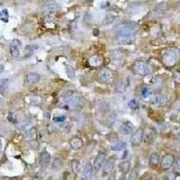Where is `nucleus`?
Returning <instances> with one entry per match:
<instances>
[{
  "label": "nucleus",
  "instance_id": "nucleus-1",
  "mask_svg": "<svg viewBox=\"0 0 180 180\" xmlns=\"http://www.w3.org/2000/svg\"><path fill=\"white\" fill-rule=\"evenodd\" d=\"M137 29L136 24L131 22H124L115 27V32L120 37L131 38L135 35Z\"/></svg>",
  "mask_w": 180,
  "mask_h": 180
},
{
  "label": "nucleus",
  "instance_id": "nucleus-2",
  "mask_svg": "<svg viewBox=\"0 0 180 180\" xmlns=\"http://www.w3.org/2000/svg\"><path fill=\"white\" fill-rule=\"evenodd\" d=\"M180 59V50L176 48L168 49L162 56L163 63L168 67H172Z\"/></svg>",
  "mask_w": 180,
  "mask_h": 180
},
{
  "label": "nucleus",
  "instance_id": "nucleus-3",
  "mask_svg": "<svg viewBox=\"0 0 180 180\" xmlns=\"http://www.w3.org/2000/svg\"><path fill=\"white\" fill-rule=\"evenodd\" d=\"M132 70L134 73L140 75V76H148L151 75L153 71V69L151 65L145 61H136L132 66Z\"/></svg>",
  "mask_w": 180,
  "mask_h": 180
},
{
  "label": "nucleus",
  "instance_id": "nucleus-4",
  "mask_svg": "<svg viewBox=\"0 0 180 180\" xmlns=\"http://www.w3.org/2000/svg\"><path fill=\"white\" fill-rule=\"evenodd\" d=\"M129 85H130V79L128 77H123L117 81L114 89L117 93H124L129 87Z\"/></svg>",
  "mask_w": 180,
  "mask_h": 180
},
{
  "label": "nucleus",
  "instance_id": "nucleus-5",
  "mask_svg": "<svg viewBox=\"0 0 180 180\" xmlns=\"http://www.w3.org/2000/svg\"><path fill=\"white\" fill-rule=\"evenodd\" d=\"M143 135H144V132L142 129H138L134 132H132V135L131 137V144L133 146H139L143 140Z\"/></svg>",
  "mask_w": 180,
  "mask_h": 180
},
{
  "label": "nucleus",
  "instance_id": "nucleus-6",
  "mask_svg": "<svg viewBox=\"0 0 180 180\" xmlns=\"http://www.w3.org/2000/svg\"><path fill=\"white\" fill-rule=\"evenodd\" d=\"M174 162H175L174 155L168 153V154H166L163 157V158L161 160V166L164 169H168L173 166Z\"/></svg>",
  "mask_w": 180,
  "mask_h": 180
},
{
  "label": "nucleus",
  "instance_id": "nucleus-7",
  "mask_svg": "<svg viewBox=\"0 0 180 180\" xmlns=\"http://www.w3.org/2000/svg\"><path fill=\"white\" fill-rule=\"evenodd\" d=\"M113 76H114L113 72L108 69H103V70H99V72L97 74V77H98L99 81H101L103 83L108 82L113 77Z\"/></svg>",
  "mask_w": 180,
  "mask_h": 180
},
{
  "label": "nucleus",
  "instance_id": "nucleus-8",
  "mask_svg": "<svg viewBox=\"0 0 180 180\" xmlns=\"http://www.w3.org/2000/svg\"><path fill=\"white\" fill-rule=\"evenodd\" d=\"M167 97L164 96V95H158V96H155L152 97L151 99V104L157 106V107H162L164 106L166 104H167Z\"/></svg>",
  "mask_w": 180,
  "mask_h": 180
},
{
  "label": "nucleus",
  "instance_id": "nucleus-9",
  "mask_svg": "<svg viewBox=\"0 0 180 180\" xmlns=\"http://www.w3.org/2000/svg\"><path fill=\"white\" fill-rule=\"evenodd\" d=\"M93 175V166L91 163H87L83 168V173H82V178L83 180H90Z\"/></svg>",
  "mask_w": 180,
  "mask_h": 180
},
{
  "label": "nucleus",
  "instance_id": "nucleus-10",
  "mask_svg": "<svg viewBox=\"0 0 180 180\" xmlns=\"http://www.w3.org/2000/svg\"><path fill=\"white\" fill-rule=\"evenodd\" d=\"M40 163H41L42 167L44 168H46L50 166V164H51V154L48 151H43L42 153L41 158H40Z\"/></svg>",
  "mask_w": 180,
  "mask_h": 180
},
{
  "label": "nucleus",
  "instance_id": "nucleus-11",
  "mask_svg": "<svg viewBox=\"0 0 180 180\" xmlns=\"http://www.w3.org/2000/svg\"><path fill=\"white\" fill-rule=\"evenodd\" d=\"M105 158H106V155L104 152H99L97 154L94 161V168L96 169H99L102 167V165L105 162Z\"/></svg>",
  "mask_w": 180,
  "mask_h": 180
},
{
  "label": "nucleus",
  "instance_id": "nucleus-12",
  "mask_svg": "<svg viewBox=\"0 0 180 180\" xmlns=\"http://www.w3.org/2000/svg\"><path fill=\"white\" fill-rule=\"evenodd\" d=\"M119 131L124 135H128L133 132V129L131 127V124H130L129 123H123L119 127Z\"/></svg>",
  "mask_w": 180,
  "mask_h": 180
},
{
  "label": "nucleus",
  "instance_id": "nucleus-13",
  "mask_svg": "<svg viewBox=\"0 0 180 180\" xmlns=\"http://www.w3.org/2000/svg\"><path fill=\"white\" fill-rule=\"evenodd\" d=\"M140 94L141 96L142 97V98L144 99H148V98H151L153 96V91L151 87H142L140 90Z\"/></svg>",
  "mask_w": 180,
  "mask_h": 180
},
{
  "label": "nucleus",
  "instance_id": "nucleus-14",
  "mask_svg": "<svg viewBox=\"0 0 180 180\" xmlns=\"http://www.w3.org/2000/svg\"><path fill=\"white\" fill-rule=\"evenodd\" d=\"M40 79H41V77L36 73H28L25 77L26 82L28 84H31V85L37 84L40 81Z\"/></svg>",
  "mask_w": 180,
  "mask_h": 180
},
{
  "label": "nucleus",
  "instance_id": "nucleus-15",
  "mask_svg": "<svg viewBox=\"0 0 180 180\" xmlns=\"http://www.w3.org/2000/svg\"><path fill=\"white\" fill-rule=\"evenodd\" d=\"M80 102H81L80 97L77 95H73L70 97V99L68 101V104L70 108H76L80 104Z\"/></svg>",
  "mask_w": 180,
  "mask_h": 180
},
{
  "label": "nucleus",
  "instance_id": "nucleus-16",
  "mask_svg": "<svg viewBox=\"0 0 180 180\" xmlns=\"http://www.w3.org/2000/svg\"><path fill=\"white\" fill-rule=\"evenodd\" d=\"M114 167V158H110L104 164V173H110L113 171Z\"/></svg>",
  "mask_w": 180,
  "mask_h": 180
},
{
  "label": "nucleus",
  "instance_id": "nucleus-17",
  "mask_svg": "<svg viewBox=\"0 0 180 180\" xmlns=\"http://www.w3.org/2000/svg\"><path fill=\"white\" fill-rule=\"evenodd\" d=\"M70 146H71L74 150H79V149H81L82 146H83V141H82V140H81L79 137H73V138L70 140Z\"/></svg>",
  "mask_w": 180,
  "mask_h": 180
},
{
  "label": "nucleus",
  "instance_id": "nucleus-18",
  "mask_svg": "<svg viewBox=\"0 0 180 180\" xmlns=\"http://www.w3.org/2000/svg\"><path fill=\"white\" fill-rule=\"evenodd\" d=\"M127 147V144L125 141H117L115 144L112 145L111 149L114 151H124Z\"/></svg>",
  "mask_w": 180,
  "mask_h": 180
},
{
  "label": "nucleus",
  "instance_id": "nucleus-19",
  "mask_svg": "<svg viewBox=\"0 0 180 180\" xmlns=\"http://www.w3.org/2000/svg\"><path fill=\"white\" fill-rule=\"evenodd\" d=\"M131 168V163L129 160H124L119 164V169L121 172H123L124 174H126L130 171Z\"/></svg>",
  "mask_w": 180,
  "mask_h": 180
},
{
  "label": "nucleus",
  "instance_id": "nucleus-20",
  "mask_svg": "<svg viewBox=\"0 0 180 180\" xmlns=\"http://www.w3.org/2000/svg\"><path fill=\"white\" fill-rule=\"evenodd\" d=\"M102 58L100 56H93L91 57L89 59H88V62L91 66L93 67H97V66H100L102 64Z\"/></svg>",
  "mask_w": 180,
  "mask_h": 180
},
{
  "label": "nucleus",
  "instance_id": "nucleus-21",
  "mask_svg": "<svg viewBox=\"0 0 180 180\" xmlns=\"http://www.w3.org/2000/svg\"><path fill=\"white\" fill-rule=\"evenodd\" d=\"M63 162L59 158H54L53 162L52 163V168L53 171H59L62 168Z\"/></svg>",
  "mask_w": 180,
  "mask_h": 180
},
{
  "label": "nucleus",
  "instance_id": "nucleus-22",
  "mask_svg": "<svg viewBox=\"0 0 180 180\" xmlns=\"http://www.w3.org/2000/svg\"><path fill=\"white\" fill-rule=\"evenodd\" d=\"M159 162V155L157 151H153L150 156V163L152 166H157Z\"/></svg>",
  "mask_w": 180,
  "mask_h": 180
},
{
  "label": "nucleus",
  "instance_id": "nucleus-23",
  "mask_svg": "<svg viewBox=\"0 0 180 180\" xmlns=\"http://www.w3.org/2000/svg\"><path fill=\"white\" fill-rule=\"evenodd\" d=\"M37 135V130L35 128H31L25 134V138L27 140H33Z\"/></svg>",
  "mask_w": 180,
  "mask_h": 180
},
{
  "label": "nucleus",
  "instance_id": "nucleus-24",
  "mask_svg": "<svg viewBox=\"0 0 180 180\" xmlns=\"http://www.w3.org/2000/svg\"><path fill=\"white\" fill-rule=\"evenodd\" d=\"M10 53H11L12 57H14V58H18L20 56V51H19L18 47L14 46V45H11V47H10Z\"/></svg>",
  "mask_w": 180,
  "mask_h": 180
},
{
  "label": "nucleus",
  "instance_id": "nucleus-25",
  "mask_svg": "<svg viewBox=\"0 0 180 180\" xmlns=\"http://www.w3.org/2000/svg\"><path fill=\"white\" fill-rule=\"evenodd\" d=\"M138 177H139V170L137 168H133L130 173L129 180H137Z\"/></svg>",
  "mask_w": 180,
  "mask_h": 180
},
{
  "label": "nucleus",
  "instance_id": "nucleus-26",
  "mask_svg": "<svg viewBox=\"0 0 180 180\" xmlns=\"http://www.w3.org/2000/svg\"><path fill=\"white\" fill-rule=\"evenodd\" d=\"M46 8H47L48 10H50V11H53V10L58 9V8H59V5H57L56 2H54V1H50V2H48V3L46 4Z\"/></svg>",
  "mask_w": 180,
  "mask_h": 180
},
{
  "label": "nucleus",
  "instance_id": "nucleus-27",
  "mask_svg": "<svg viewBox=\"0 0 180 180\" xmlns=\"http://www.w3.org/2000/svg\"><path fill=\"white\" fill-rule=\"evenodd\" d=\"M8 17H9V15H8V12L6 9H4L0 12V20H2L4 22H7Z\"/></svg>",
  "mask_w": 180,
  "mask_h": 180
},
{
  "label": "nucleus",
  "instance_id": "nucleus-28",
  "mask_svg": "<svg viewBox=\"0 0 180 180\" xmlns=\"http://www.w3.org/2000/svg\"><path fill=\"white\" fill-rule=\"evenodd\" d=\"M9 80L7 78H2L0 79V90H5L8 87Z\"/></svg>",
  "mask_w": 180,
  "mask_h": 180
},
{
  "label": "nucleus",
  "instance_id": "nucleus-29",
  "mask_svg": "<svg viewBox=\"0 0 180 180\" xmlns=\"http://www.w3.org/2000/svg\"><path fill=\"white\" fill-rule=\"evenodd\" d=\"M71 168L73 169V171L75 173H77L78 172V168H79V161L78 160H72L71 161Z\"/></svg>",
  "mask_w": 180,
  "mask_h": 180
},
{
  "label": "nucleus",
  "instance_id": "nucleus-30",
  "mask_svg": "<svg viewBox=\"0 0 180 180\" xmlns=\"http://www.w3.org/2000/svg\"><path fill=\"white\" fill-rule=\"evenodd\" d=\"M114 20H115V18H114V16H108V17H106V18L104 20L103 25H112V24L114 22Z\"/></svg>",
  "mask_w": 180,
  "mask_h": 180
},
{
  "label": "nucleus",
  "instance_id": "nucleus-31",
  "mask_svg": "<svg viewBox=\"0 0 180 180\" xmlns=\"http://www.w3.org/2000/svg\"><path fill=\"white\" fill-rule=\"evenodd\" d=\"M7 120L11 123H17V117L14 113H9L7 115Z\"/></svg>",
  "mask_w": 180,
  "mask_h": 180
},
{
  "label": "nucleus",
  "instance_id": "nucleus-32",
  "mask_svg": "<svg viewBox=\"0 0 180 180\" xmlns=\"http://www.w3.org/2000/svg\"><path fill=\"white\" fill-rule=\"evenodd\" d=\"M39 49V45H28L26 46L25 51H28V52H34L36 50Z\"/></svg>",
  "mask_w": 180,
  "mask_h": 180
},
{
  "label": "nucleus",
  "instance_id": "nucleus-33",
  "mask_svg": "<svg viewBox=\"0 0 180 180\" xmlns=\"http://www.w3.org/2000/svg\"><path fill=\"white\" fill-rule=\"evenodd\" d=\"M99 106H103V109H101V111L103 113H107V111L109 110V105H108V104L105 103V102H101L99 104Z\"/></svg>",
  "mask_w": 180,
  "mask_h": 180
},
{
  "label": "nucleus",
  "instance_id": "nucleus-34",
  "mask_svg": "<svg viewBox=\"0 0 180 180\" xmlns=\"http://www.w3.org/2000/svg\"><path fill=\"white\" fill-rule=\"evenodd\" d=\"M174 164H175V169H176L177 171L180 172V156L177 158V159H175Z\"/></svg>",
  "mask_w": 180,
  "mask_h": 180
},
{
  "label": "nucleus",
  "instance_id": "nucleus-35",
  "mask_svg": "<svg viewBox=\"0 0 180 180\" xmlns=\"http://www.w3.org/2000/svg\"><path fill=\"white\" fill-rule=\"evenodd\" d=\"M167 178L168 180H175L176 179V174L174 171H170L167 174Z\"/></svg>",
  "mask_w": 180,
  "mask_h": 180
},
{
  "label": "nucleus",
  "instance_id": "nucleus-36",
  "mask_svg": "<svg viewBox=\"0 0 180 180\" xmlns=\"http://www.w3.org/2000/svg\"><path fill=\"white\" fill-rule=\"evenodd\" d=\"M141 180H153V177H152V175H151V174H150V173H146V174H144V175L141 177Z\"/></svg>",
  "mask_w": 180,
  "mask_h": 180
},
{
  "label": "nucleus",
  "instance_id": "nucleus-37",
  "mask_svg": "<svg viewBox=\"0 0 180 180\" xmlns=\"http://www.w3.org/2000/svg\"><path fill=\"white\" fill-rule=\"evenodd\" d=\"M67 119L66 116H56L54 117V122H64Z\"/></svg>",
  "mask_w": 180,
  "mask_h": 180
},
{
  "label": "nucleus",
  "instance_id": "nucleus-38",
  "mask_svg": "<svg viewBox=\"0 0 180 180\" xmlns=\"http://www.w3.org/2000/svg\"><path fill=\"white\" fill-rule=\"evenodd\" d=\"M129 106H130L131 108H132V109L136 108V107H137V102H136L134 99L131 100V101L129 102Z\"/></svg>",
  "mask_w": 180,
  "mask_h": 180
},
{
  "label": "nucleus",
  "instance_id": "nucleus-39",
  "mask_svg": "<svg viewBox=\"0 0 180 180\" xmlns=\"http://www.w3.org/2000/svg\"><path fill=\"white\" fill-rule=\"evenodd\" d=\"M32 101H34L35 103L40 104L42 102V97H32Z\"/></svg>",
  "mask_w": 180,
  "mask_h": 180
},
{
  "label": "nucleus",
  "instance_id": "nucleus-40",
  "mask_svg": "<svg viewBox=\"0 0 180 180\" xmlns=\"http://www.w3.org/2000/svg\"><path fill=\"white\" fill-rule=\"evenodd\" d=\"M174 108L177 109V110H180V98H178L175 104H174Z\"/></svg>",
  "mask_w": 180,
  "mask_h": 180
},
{
  "label": "nucleus",
  "instance_id": "nucleus-41",
  "mask_svg": "<svg viewBox=\"0 0 180 180\" xmlns=\"http://www.w3.org/2000/svg\"><path fill=\"white\" fill-rule=\"evenodd\" d=\"M12 45L16 46V47H19V46L21 45V42H20L18 40H14V41H13V42H12Z\"/></svg>",
  "mask_w": 180,
  "mask_h": 180
},
{
  "label": "nucleus",
  "instance_id": "nucleus-42",
  "mask_svg": "<svg viewBox=\"0 0 180 180\" xmlns=\"http://www.w3.org/2000/svg\"><path fill=\"white\" fill-rule=\"evenodd\" d=\"M174 78H175L178 82H179L180 83V72H176V73L174 74Z\"/></svg>",
  "mask_w": 180,
  "mask_h": 180
},
{
  "label": "nucleus",
  "instance_id": "nucleus-43",
  "mask_svg": "<svg viewBox=\"0 0 180 180\" xmlns=\"http://www.w3.org/2000/svg\"><path fill=\"white\" fill-rule=\"evenodd\" d=\"M114 178H115V173L114 172V173H113V175H111V176H110L109 180H114Z\"/></svg>",
  "mask_w": 180,
  "mask_h": 180
},
{
  "label": "nucleus",
  "instance_id": "nucleus-44",
  "mask_svg": "<svg viewBox=\"0 0 180 180\" xmlns=\"http://www.w3.org/2000/svg\"><path fill=\"white\" fill-rule=\"evenodd\" d=\"M3 70H4V66L3 65H0V74L3 72Z\"/></svg>",
  "mask_w": 180,
  "mask_h": 180
},
{
  "label": "nucleus",
  "instance_id": "nucleus-45",
  "mask_svg": "<svg viewBox=\"0 0 180 180\" xmlns=\"http://www.w3.org/2000/svg\"><path fill=\"white\" fill-rule=\"evenodd\" d=\"M2 103V97H0V104Z\"/></svg>",
  "mask_w": 180,
  "mask_h": 180
},
{
  "label": "nucleus",
  "instance_id": "nucleus-46",
  "mask_svg": "<svg viewBox=\"0 0 180 180\" xmlns=\"http://www.w3.org/2000/svg\"><path fill=\"white\" fill-rule=\"evenodd\" d=\"M88 2H92V1H94V0H87Z\"/></svg>",
  "mask_w": 180,
  "mask_h": 180
},
{
  "label": "nucleus",
  "instance_id": "nucleus-47",
  "mask_svg": "<svg viewBox=\"0 0 180 180\" xmlns=\"http://www.w3.org/2000/svg\"><path fill=\"white\" fill-rule=\"evenodd\" d=\"M121 180H124V179H121Z\"/></svg>",
  "mask_w": 180,
  "mask_h": 180
}]
</instances>
